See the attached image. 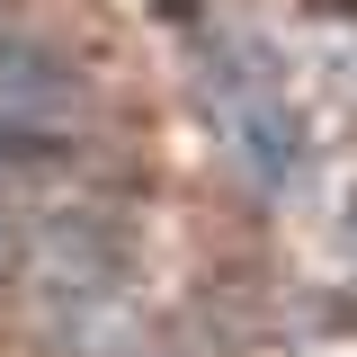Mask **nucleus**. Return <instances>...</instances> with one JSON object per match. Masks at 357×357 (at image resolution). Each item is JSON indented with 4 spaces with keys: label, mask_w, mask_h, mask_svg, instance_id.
<instances>
[{
    "label": "nucleus",
    "mask_w": 357,
    "mask_h": 357,
    "mask_svg": "<svg viewBox=\"0 0 357 357\" xmlns=\"http://www.w3.org/2000/svg\"><path fill=\"white\" fill-rule=\"evenodd\" d=\"M36 295H45V321H63V340L89 331L98 312H116V295H126V232L89 223V215L63 223L36 259Z\"/></svg>",
    "instance_id": "2"
},
{
    "label": "nucleus",
    "mask_w": 357,
    "mask_h": 357,
    "mask_svg": "<svg viewBox=\"0 0 357 357\" xmlns=\"http://www.w3.org/2000/svg\"><path fill=\"white\" fill-rule=\"evenodd\" d=\"M232 143L268 188H286V170L304 161V126H295V107L277 89H232Z\"/></svg>",
    "instance_id": "3"
},
{
    "label": "nucleus",
    "mask_w": 357,
    "mask_h": 357,
    "mask_svg": "<svg viewBox=\"0 0 357 357\" xmlns=\"http://www.w3.org/2000/svg\"><path fill=\"white\" fill-rule=\"evenodd\" d=\"M89 116V89L72 81V63L54 45L0 27V152H54L72 143Z\"/></svg>",
    "instance_id": "1"
},
{
    "label": "nucleus",
    "mask_w": 357,
    "mask_h": 357,
    "mask_svg": "<svg viewBox=\"0 0 357 357\" xmlns=\"http://www.w3.org/2000/svg\"><path fill=\"white\" fill-rule=\"evenodd\" d=\"M27 268H36V259H27V223L0 215V286H9V277H27Z\"/></svg>",
    "instance_id": "4"
}]
</instances>
